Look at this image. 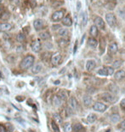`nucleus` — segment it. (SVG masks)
Segmentation results:
<instances>
[{
    "label": "nucleus",
    "mask_w": 125,
    "mask_h": 132,
    "mask_svg": "<svg viewBox=\"0 0 125 132\" xmlns=\"http://www.w3.org/2000/svg\"><path fill=\"white\" fill-rule=\"evenodd\" d=\"M80 9H81V2L78 1L77 3V11H79V10H80Z\"/></svg>",
    "instance_id": "nucleus-45"
},
{
    "label": "nucleus",
    "mask_w": 125,
    "mask_h": 132,
    "mask_svg": "<svg viewBox=\"0 0 125 132\" xmlns=\"http://www.w3.org/2000/svg\"><path fill=\"white\" fill-rule=\"evenodd\" d=\"M98 74L100 75H104V76H106V75H108V72H107L106 67L102 68V69H100V70H98Z\"/></svg>",
    "instance_id": "nucleus-31"
},
{
    "label": "nucleus",
    "mask_w": 125,
    "mask_h": 132,
    "mask_svg": "<svg viewBox=\"0 0 125 132\" xmlns=\"http://www.w3.org/2000/svg\"><path fill=\"white\" fill-rule=\"evenodd\" d=\"M61 59H62V57L60 53H56V54L53 55L50 58L51 61V64L53 66H57L60 64V63L61 62Z\"/></svg>",
    "instance_id": "nucleus-5"
},
{
    "label": "nucleus",
    "mask_w": 125,
    "mask_h": 132,
    "mask_svg": "<svg viewBox=\"0 0 125 132\" xmlns=\"http://www.w3.org/2000/svg\"><path fill=\"white\" fill-rule=\"evenodd\" d=\"M117 50H118V47L116 43L110 44V46H108V52L110 54H115L117 52Z\"/></svg>",
    "instance_id": "nucleus-14"
},
{
    "label": "nucleus",
    "mask_w": 125,
    "mask_h": 132,
    "mask_svg": "<svg viewBox=\"0 0 125 132\" xmlns=\"http://www.w3.org/2000/svg\"><path fill=\"white\" fill-rule=\"evenodd\" d=\"M42 70V65L40 63H37L35 65H33V68H32V72L33 74H38Z\"/></svg>",
    "instance_id": "nucleus-23"
},
{
    "label": "nucleus",
    "mask_w": 125,
    "mask_h": 132,
    "mask_svg": "<svg viewBox=\"0 0 125 132\" xmlns=\"http://www.w3.org/2000/svg\"><path fill=\"white\" fill-rule=\"evenodd\" d=\"M33 27L36 30H41L42 28H43V21L41 19H36L35 21H33Z\"/></svg>",
    "instance_id": "nucleus-11"
},
{
    "label": "nucleus",
    "mask_w": 125,
    "mask_h": 132,
    "mask_svg": "<svg viewBox=\"0 0 125 132\" xmlns=\"http://www.w3.org/2000/svg\"><path fill=\"white\" fill-rule=\"evenodd\" d=\"M72 129L75 132H78L83 129V126H82V124H76L75 125L72 127Z\"/></svg>",
    "instance_id": "nucleus-33"
},
{
    "label": "nucleus",
    "mask_w": 125,
    "mask_h": 132,
    "mask_svg": "<svg viewBox=\"0 0 125 132\" xmlns=\"http://www.w3.org/2000/svg\"><path fill=\"white\" fill-rule=\"evenodd\" d=\"M54 119L56 124H61L62 123V117L60 116V114L59 113H55L54 114Z\"/></svg>",
    "instance_id": "nucleus-29"
},
{
    "label": "nucleus",
    "mask_w": 125,
    "mask_h": 132,
    "mask_svg": "<svg viewBox=\"0 0 125 132\" xmlns=\"http://www.w3.org/2000/svg\"><path fill=\"white\" fill-rule=\"evenodd\" d=\"M64 17V10L60 9V10H57L55 12H54L51 16V20L53 21H60L62 20V18Z\"/></svg>",
    "instance_id": "nucleus-2"
},
{
    "label": "nucleus",
    "mask_w": 125,
    "mask_h": 132,
    "mask_svg": "<svg viewBox=\"0 0 125 132\" xmlns=\"http://www.w3.org/2000/svg\"><path fill=\"white\" fill-rule=\"evenodd\" d=\"M119 128H120V129H122V130H125V120H123V121L122 122L121 124H120Z\"/></svg>",
    "instance_id": "nucleus-41"
},
{
    "label": "nucleus",
    "mask_w": 125,
    "mask_h": 132,
    "mask_svg": "<svg viewBox=\"0 0 125 132\" xmlns=\"http://www.w3.org/2000/svg\"><path fill=\"white\" fill-rule=\"evenodd\" d=\"M63 127H64L65 132H71V131L72 130V125H71L70 123H66V124H64Z\"/></svg>",
    "instance_id": "nucleus-30"
},
{
    "label": "nucleus",
    "mask_w": 125,
    "mask_h": 132,
    "mask_svg": "<svg viewBox=\"0 0 125 132\" xmlns=\"http://www.w3.org/2000/svg\"><path fill=\"white\" fill-rule=\"evenodd\" d=\"M84 38H85V35H83V38H82V40H81V44H83V40H84Z\"/></svg>",
    "instance_id": "nucleus-47"
},
{
    "label": "nucleus",
    "mask_w": 125,
    "mask_h": 132,
    "mask_svg": "<svg viewBox=\"0 0 125 132\" xmlns=\"http://www.w3.org/2000/svg\"><path fill=\"white\" fill-rule=\"evenodd\" d=\"M7 61H8L9 63H13L15 61V57H14V55H9L8 57H7Z\"/></svg>",
    "instance_id": "nucleus-36"
},
{
    "label": "nucleus",
    "mask_w": 125,
    "mask_h": 132,
    "mask_svg": "<svg viewBox=\"0 0 125 132\" xmlns=\"http://www.w3.org/2000/svg\"><path fill=\"white\" fill-rule=\"evenodd\" d=\"M89 34H90V35H91L93 38L96 37V36L98 35V28H96V26L93 25V26L90 27Z\"/></svg>",
    "instance_id": "nucleus-24"
},
{
    "label": "nucleus",
    "mask_w": 125,
    "mask_h": 132,
    "mask_svg": "<svg viewBox=\"0 0 125 132\" xmlns=\"http://www.w3.org/2000/svg\"><path fill=\"white\" fill-rule=\"evenodd\" d=\"M6 129L9 132H13L14 131V127L11 124L8 123V124H6Z\"/></svg>",
    "instance_id": "nucleus-37"
},
{
    "label": "nucleus",
    "mask_w": 125,
    "mask_h": 132,
    "mask_svg": "<svg viewBox=\"0 0 125 132\" xmlns=\"http://www.w3.org/2000/svg\"><path fill=\"white\" fill-rule=\"evenodd\" d=\"M106 23L107 24L110 26V27H115L117 24V19H116V16H114L113 14L112 13H107L106 15Z\"/></svg>",
    "instance_id": "nucleus-3"
},
{
    "label": "nucleus",
    "mask_w": 125,
    "mask_h": 132,
    "mask_svg": "<svg viewBox=\"0 0 125 132\" xmlns=\"http://www.w3.org/2000/svg\"><path fill=\"white\" fill-rule=\"evenodd\" d=\"M96 118H97L96 115L94 113H90L88 115V117H87V122L89 124H93L96 121Z\"/></svg>",
    "instance_id": "nucleus-25"
},
{
    "label": "nucleus",
    "mask_w": 125,
    "mask_h": 132,
    "mask_svg": "<svg viewBox=\"0 0 125 132\" xmlns=\"http://www.w3.org/2000/svg\"><path fill=\"white\" fill-rule=\"evenodd\" d=\"M58 35L61 36V37H64V36H67L68 35V30L67 28H60V29H58Z\"/></svg>",
    "instance_id": "nucleus-28"
},
{
    "label": "nucleus",
    "mask_w": 125,
    "mask_h": 132,
    "mask_svg": "<svg viewBox=\"0 0 125 132\" xmlns=\"http://www.w3.org/2000/svg\"><path fill=\"white\" fill-rule=\"evenodd\" d=\"M106 1V4H115L116 5V0H105Z\"/></svg>",
    "instance_id": "nucleus-40"
},
{
    "label": "nucleus",
    "mask_w": 125,
    "mask_h": 132,
    "mask_svg": "<svg viewBox=\"0 0 125 132\" xmlns=\"http://www.w3.org/2000/svg\"><path fill=\"white\" fill-rule=\"evenodd\" d=\"M77 41H76V43H75V46H74V53L76 52V51H77Z\"/></svg>",
    "instance_id": "nucleus-46"
},
{
    "label": "nucleus",
    "mask_w": 125,
    "mask_h": 132,
    "mask_svg": "<svg viewBox=\"0 0 125 132\" xmlns=\"http://www.w3.org/2000/svg\"><path fill=\"white\" fill-rule=\"evenodd\" d=\"M106 69H107V72H108V75H112L114 73V69L112 67H106Z\"/></svg>",
    "instance_id": "nucleus-38"
},
{
    "label": "nucleus",
    "mask_w": 125,
    "mask_h": 132,
    "mask_svg": "<svg viewBox=\"0 0 125 132\" xmlns=\"http://www.w3.org/2000/svg\"><path fill=\"white\" fill-rule=\"evenodd\" d=\"M68 107L72 110V112L77 111L78 108V102L74 97H71L68 100Z\"/></svg>",
    "instance_id": "nucleus-4"
},
{
    "label": "nucleus",
    "mask_w": 125,
    "mask_h": 132,
    "mask_svg": "<svg viewBox=\"0 0 125 132\" xmlns=\"http://www.w3.org/2000/svg\"><path fill=\"white\" fill-rule=\"evenodd\" d=\"M34 60H35V58H34L33 55L26 56L22 59V61L21 62V63H20V67L22 70H27L33 65Z\"/></svg>",
    "instance_id": "nucleus-1"
},
{
    "label": "nucleus",
    "mask_w": 125,
    "mask_h": 132,
    "mask_svg": "<svg viewBox=\"0 0 125 132\" xmlns=\"http://www.w3.org/2000/svg\"><path fill=\"white\" fill-rule=\"evenodd\" d=\"M102 99L105 101L109 102V103H114L116 101V97L114 95H112V94H109V93H104L102 94Z\"/></svg>",
    "instance_id": "nucleus-7"
},
{
    "label": "nucleus",
    "mask_w": 125,
    "mask_h": 132,
    "mask_svg": "<svg viewBox=\"0 0 125 132\" xmlns=\"http://www.w3.org/2000/svg\"><path fill=\"white\" fill-rule=\"evenodd\" d=\"M10 17V14L8 11H4L3 13L0 14V21H2L3 23H6Z\"/></svg>",
    "instance_id": "nucleus-13"
},
{
    "label": "nucleus",
    "mask_w": 125,
    "mask_h": 132,
    "mask_svg": "<svg viewBox=\"0 0 125 132\" xmlns=\"http://www.w3.org/2000/svg\"><path fill=\"white\" fill-rule=\"evenodd\" d=\"M68 43H69V40H67V39H64V38H61L60 40H58V45L61 48H64V47H67Z\"/></svg>",
    "instance_id": "nucleus-20"
},
{
    "label": "nucleus",
    "mask_w": 125,
    "mask_h": 132,
    "mask_svg": "<svg viewBox=\"0 0 125 132\" xmlns=\"http://www.w3.org/2000/svg\"><path fill=\"white\" fill-rule=\"evenodd\" d=\"M53 104L54 106H60L61 105H62V101H61L57 95H55V96H54V99H53Z\"/></svg>",
    "instance_id": "nucleus-27"
},
{
    "label": "nucleus",
    "mask_w": 125,
    "mask_h": 132,
    "mask_svg": "<svg viewBox=\"0 0 125 132\" xmlns=\"http://www.w3.org/2000/svg\"><path fill=\"white\" fill-rule=\"evenodd\" d=\"M0 132H7V129L5 127L4 125H1V124H0Z\"/></svg>",
    "instance_id": "nucleus-43"
},
{
    "label": "nucleus",
    "mask_w": 125,
    "mask_h": 132,
    "mask_svg": "<svg viewBox=\"0 0 125 132\" xmlns=\"http://www.w3.org/2000/svg\"><path fill=\"white\" fill-rule=\"evenodd\" d=\"M115 79L119 81V80H122L125 77V71L124 70H118V71H117L115 73V75H114Z\"/></svg>",
    "instance_id": "nucleus-18"
},
{
    "label": "nucleus",
    "mask_w": 125,
    "mask_h": 132,
    "mask_svg": "<svg viewBox=\"0 0 125 132\" xmlns=\"http://www.w3.org/2000/svg\"><path fill=\"white\" fill-rule=\"evenodd\" d=\"M16 40L19 43H24L26 41V35L22 32H20L16 35Z\"/></svg>",
    "instance_id": "nucleus-21"
},
{
    "label": "nucleus",
    "mask_w": 125,
    "mask_h": 132,
    "mask_svg": "<svg viewBox=\"0 0 125 132\" xmlns=\"http://www.w3.org/2000/svg\"><path fill=\"white\" fill-rule=\"evenodd\" d=\"M83 101V104H84L85 106H89L90 105L92 104L93 100H92V97L89 96V95H84Z\"/></svg>",
    "instance_id": "nucleus-17"
},
{
    "label": "nucleus",
    "mask_w": 125,
    "mask_h": 132,
    "mask_svg": "<svg viewBox=\"0 0 125 132\" xmlns=\"http://www.w3.org/2000/svg\"><path fill=\"white\" fill-rule=\"evenodd\" d=\"M95 25L99 29H105V27H106L105 21H103V19L101 17H100V16H98V17L95 19Z\"/></svg>",
    "instance_id": "nucleus-10"
},
{
    "label": "nucleus",
    "mask_w": 125,
    "mask_h": 132,
    "mask_svg": "<svg viewBox=\"0 0 125 132\" xmlns=\"http://www.w3.org/2000/svg\"><path fill=\"white\" fill-rule=\"evenodd\" d=\"M95 66H96V64H95V62L94 60H89L86 63V70L88 71H91L95 69Z\"/></svg>",
    "instance_id": "nucleus-16"
},
{
    "label": "nucleus",
    "mask_w": 125,
    "mask_h": 132,
    "mask_svg": "<svg viewBox=\"0 0 125 132\" xmlns=\"http://www.w3.org/2000/svg\"><path fill=\"white\" fill-rule=\"evenodd\" d=\"M31 47H32V50H33V52H39L42 48V44L40 42V40H34L33 43H32L31 45Z\"/></svg>",
    "instance_id": "nucleus-8"
},
{
    "label": "nucleus",
    "mask_w": 125,
    "mask_h": 132,
    "mask_svg": "<svg viewBox=\"0 0 125 132\" xmlns=\"http://www.w3.org/2000/svg\"><path fill=\"white\" fill-rule=\"evenodd\" d=\"M3 2H4V0H0V5H1V4H3Z\"/></svg>",
    "instance_id": "nucleus-48"
},
{
    "label": "nucleus",
    "mask_w": 125,
    "mask_h": 132,
    "mask_svg": "<svg viewBox=\"0 0 125 132\" xmlns=\"http://www.w3.org/2000/svg\"><path fill=\"white\" fill-rule=\"evenodd\" d=\"M122 60H117V61H115V62L113 63V64H112V66H113V69H117V68H119L120 66L122 65Z\"/></svg>",
    "instance_id": "nucleus-34"
},
{
    "label": "nucleus",
    "mask_w": 125,
    "mask_h": 132,
    "mask_svg": "<svg viewBox=\"0 0 125 132\" xmlns=\"http://www.w3.org/2000/svg\"><path fill=\"white\" fill-rule=\"evenodd\" d=\"M112 87H112L111 86H110V89L113 92V94H115V93L117 92V87L116 86V85H112Z\"/></svg>",
    "instance_id": "nucleus-39"
},
{
    "label": "nucleus",
    "mask_w": 125,
    "mask_h": 132,
    "mask_svg": "<svg viewBox=\"0 0 125 132\" xmlns=\"http://www.w3.org/2000/svg\"><path fill=\"white\" fill-rule=\"evenodd\" d=\"M87 23V15L85 12L82 14V26L84 27Z\"/></svg>",
    "instance_id": "nucleus-35"
},
{
    "label": "nucleus",
    "mask_w": 125,
    "mask_h": 132,
    "mask_svg": "<svg viewBox=\"0 0 125 132\" xmlns=\"http://www.w3.org/2000/svg\"><path fill=\"white\" fill-rule=\"evenodd\" d=\"M51 127H52V129L54 132H60V129H59L58 124L55 123V121L51 122Z\"/></svg>",
    "instance_id": "nucleus-32"
},
{
    "label": "nucleus",
    "mask_w": 125,
    "mask_h": 132,
    "mask_svg": "<svg viewBox=\"0 0 125 132\" xmlns=\"http://www.w3.org/2000/svg\"><path fill=\"white\" fill-rule=\"evenodd\" d=\"M12 24L9 23H0V32H4V33H6V32L10 31L12 29Z\"/></svg>",
    "instance_id": "nucleus-9"
},
{
    "label": "nucleus",
    "mask_w": 125,
    "mask_h": 132,
    "mask_svg": "<svg viewBox=\"0 0 125 132\" xmlns=\"http://www.w3.org/2000/svg\"><path fill=\"white\" fill-rule=\"evenodd\" d=\"M62 24L65 25L66 27H71L72 25V20L69 15H67L65 17L62 18Z\"/></svg>",
    "instance_id": "nucleus-12"
},
{
    "label": "nucleus",
    "mask_w": 125,
    "mask_h": 132,
    "mask_svg": "<svg viewBox=\"0 0 125 132\" xmlns=\"http://www.w3.org/2000/svg\"><path fill=\"white\" fill-rule=\"evenodd\" d=\"M88 45L89 46V47H91V48H96L97 47V46H98V42H97V40H95V38H89V40H88Z\"/></svg>",
    "instance_id": "nucleus-19"
},
{
    "label": "nucleus",
    "mask_w": 125,
    "mask_h": 132,
    "mask_svg": "<svg viewBox=\"0 0 125 132\" xmlns=\"http://www.w3.org/2000/svg\"><path fill=\"white\" fill-rule=\"evenodd\" d=\"M119 120H120V116H119L118 114L114 113V114H112L111 116H110V121H111L112 123L116 124Z\"/></svg>",
    "instance_id": "nucleus-26"
},
{
    "label": "nucleus",
    "mask_w": 125,
    "mask_h": 132,
    "mask_svg": "<svg viewBox=\"0 0 125 132\" xmlns=\"http://www.w3.org/2000/svg\"><path fill=\"white\" fill-rule=\"evenodd\" d=\"M106 108L107 106L105 104L101 103V102H96L93 106V109L98 112H104L106 110Z\"/></svg>",
    "instance_id": "nucleus-6"
},
{
    "label": "nucleus",
    "mask_w": 125,
    "mask_h": 132,
    "mask_svg": "<svg viewBox=\"0 0 125 132\" xmlns=\"http://www.w3.org/2000/svg\"><path fill=\"white\" fill-rule=\"evenodd\" d=\"M120 106H121L122 109L125 110V99L122 100V101H121V102H120Z\"/></svg>",
    "instance_id": "nucleus-42"
},
{
    "label": "nucleus",
    "mask_w": 125,
    "mask_h": 132,
    "mask_svg": "<svg viewBox=\"0 0 125 132\" xmlns=\"http://www.w3.org/2000/svg\"><path fill=\"white\" fill-rule=\"evenodd\" d=\"M122 132H125V130H122Z\"/></svg>",
    "instance_id": "nucleus-49"
},
{
    "label": "nucleus",
    "mask_w": 125,
    "mask_h": 132,
    "mask_svg": "<svg viewBox=\"0 0 125 132\" xmlns=\"http://www.w3.org/2000/svg\"><path fill=\"white\" fill-rule=\"evenodd\" d=\"M57 96L60 98L62 101H67V92L64 91V90H60V91H59L58 94H57Z\"/></svg>",
    "instance_id": "nucleus-22"
},
{
    "label": "nucleus",
    "mask_w": 125,
    "mask_h": 132,
    "mask_svg": "<svg viewBox=\"0 0 125 132\" xmlns=\"http://www.w3.org/2000/svg\"><path fill=\"white\" fill-rule=\"evenodd\" d=\"M38 37L41 40H47L50 38V35L48 33V32L43 31V32H40V33L38 34Z\"/></svg>",
    "instance_id": "nucleus-15"
},
{
    "label": "nucleus",
    "mask_w": 125,
    "mask_h": 132,
    "mask_svg": "<svg viewBox=\"0 0 125 132\" xmlns=\"http://www.w3.org/2000/svg\"><path fill=\"white\" fill-rule=\"evenodd\" d=\"M60 26L58 25V24H56V25H53V27H52L53 30H57V29H60Z\"/></svg>",
    "instance_id": "nucleus-44"
}]
</instances>
